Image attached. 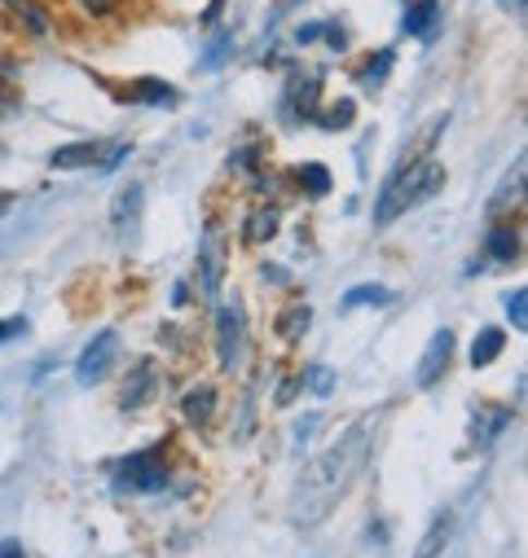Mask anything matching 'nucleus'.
<instances>
[{"label":"nucleus","mask_w":528,"mask_h":558,"mask_svg":"<svg viewBox=\"0 0 528 558\" xmlns=\"http://www.w3.org/2000/svg\"><path fill=\"white\" fill-rule=\"evenodd\" d=\"M374 417H379V413L357 417V423H352L331 449H322V453L304 466L300 488H296V523H300V527H317V523L339 506V497L348 493V484L357 480V471H361L365 458H370Z\"/></svg>","instance_id":"obj_1"},{"label":"nucleus","mask_w":528,"mask_h":558,"mask_svg":"<svg viewBox=\"0 0 528 558\" xmlns=\"http://www.w3.org/2000/svg\"><path fill=\"white\" fill-rule=\"evenodd\" d=\"M441 185H445V168L436 159H428V155L423 159H401L392 168V177H387V185H383V194L374 203V225L387 229L401 211L428 203Z\"/></svg>","instance_id":"obj_2"},{"label":"nucleus","mask_w":528,"mask_h":558,"mask_svg":"<svg viewBox=\"0 0 528 558\" xmlns=\"http://www.w3.org/2000/svg\"><path fill=\"white\" fill-rule=\"evenodd\" d=\"M168 480V466L159 458V449H142V453H132L119 462L115 471V493H132V497H142V493H159Z\"/></svg>","instance_id":"obj_3"},{"label":"nucleus","mask_w":528,"mask_h":558,"mask_svg":"<svg viewBox=\"0 0 528 558\" xmlns=\"http://www.w3.org/2000/svg\"><path fill=\"white\" fill-rule=\"evenodd\" d=\"M216 352H220V365H225V369H238V365H242L247 326H242V308H238V304H225V308L216 313Z\"/></svg>","instance_id":"obj_4"},{"label":"nucleus","mask_w":528,"mask_h":558,"mask_svg":"<svg viewBox=\"0 0 528 558\" xmlns=\"http://www.w3.org/2000/svg\"><path fill=\"white\" fill-rule=\"evenodd\" d=\"M115 352H119V335H115V330H101V335L84 348V356L75 361V378H80L84 387L101 383V378L110 374V365H115Z\"/></svg>","instance_id":"obj_5"},{"label":"nucleus","mask_w":528,"mask_h":558,"mask_svg":"<svg viewBox=\"0 0 528 558\" xmlns=\"http://www.w3.org/2000/svg\"><path fill=\"white\" fill-rule=\"evenodd\" d=\"M449 356H454V330L445 326V330L432 335V343H428V352L419 361V374H415L419 387H436L445 378V369H449Z\"/></svg>","instance_id":"obj_6"},{"label":"nucleus","mask_w":528,"mask_h":558,"mask_svg":"<svg viewBox=\"0 0 528 558\" xmlns=\"http://www.w3.org/2000/svg\"><path fill=\"white\" fill-rule=\"evenodd\" d=\"M159 365L155 361H142L137 369H132L128 378H123V396H119V404L123 409H142V404H151L155 396H159Z\"/></svg>","instance_id":"obj_7"},{"label":"nucleus","mask_w":528,"mask_h":558,"mask_svg":"<svg viewBox=\"0 0 528 558\" xmlns=\"http://www.w3.org/2000/svg\"><path fill=\"white\" fill-rule=\"evenodd\" d=\"M199 272H203V291L216 295L225 282V246H220V229L207 225L203 229V251H199Z\"/></svg>","instance_id":"obj_8"},{"label":"nucleus","mask_w":528,"mask_h":558,"mask_svg":"<svg viewBox=\"0 0 528 558\" xmlns=\"http://www.w3.org/2000/svg\"><path fill=\"white\" fill-rule=\"evenodd\" d=\"M524 155L515 159V168L506 172V181L497 185V194L489 198V216H506V207H519V198H524Z\"/></svg>","instance_id":"obj_9"},{"label":"nucleus","mask_w":528,"mask_h":558,"mask_svg":"<svg viewBox=\"0 0 528 558\" xmlns=\"http://www.w3.org/2000/svg\"><path fill=\"white\" fill-rule=\"evenodd\" d=\"M506 423H511V409H506V404H484V409H476V427H471L476 445H493V440L506 432Z\"/></svg>","instance_id":"obj_10"},{"label":"nucleus","mask_w":528,"mask_h":558,"mask_svg":"<svg viewBox=\"0 0 528 558\" xmlns=\"http://www.w3.org/2000/svg\"><path fill=\"white\" fill-rule=\"evenodd\" d=\"M436 23H441V5H436V0H415V5L406 10V19H401L406 36H419V40H428Z\"/></svg>","instance_id":"obj_11"},{"label":"nucleus","mask_w":528,"mask_h":558,"mask_svg":"<svg viewBox=\"0 0 528 558\" xmlns=\"http://www.w3.org/2000/svg\"><path fill=\"white\" fill-rule=\"evenodd\" d=\"M449 536H454V514L445 510V514H436V519H432V527L423 532V541H419L415 558H441V554H445V545H449Z\"/></svg>","instance_id":"obj_12"},{"label":"nucleus","mask_w":528,"mask_h":558,"mask_svg":"<svg viewBox=\"0 0 528 558\" xmlns=\"http://www.w3.org/2000/svg\"><path fill=\"white\" fill-rule=\"evenodd\" d=\"M128 101H142V106H177V88L164 80H137L132 88H123Z\"/></svg>","instance_id":"obj_13"},{"label":"nucleus","mask_w":528,"mask_h":558,"mask_svg":"<svg viewBox=\"0 0 528 558\" xmlns=\"http://www.w3.org/2000/svg\"><path fill=\"white\" fill-rule=\"evenodd\" d=\"M142 203H146V190H142L137 181H132V185L115 198V225L132 233V229H137V220H142Z\"/></svg>","instance_id":"obj_14"},{"label":"nucleus","mask_w":528,"mask_h":558,"mask_svg":"<svg viewBox=\"0 0 528 558\" xmlns=\"http://www.w3.org/2000/svg\"><path fill=\"white\" fill-rule=\"evenodd\" d=\"M101 159V146L97 142H75V146H62V150H53V168L58 172H71V168H88V163H97Z\"/></svg>","instance_id":"obj_15"},{"label":"nucleus","mask_w":528,"mask_h":558,"mask_svg":"<svg viewBox=\"0 0 528 558\" xmlns=\"http://www.w3.org/2000/svg\"><path fill=\"white\" fill-rule=\"evenodd\" d=\"M278 233V207H255L247 229H242V242L247 246H260V242H269Z\"/></svg>","instance_id":"obj_16"},{"label":"nucleus","mask_w":528,"mask_h":558,"mask_svg":"<svg viewBox=\"0 0 528 558\" xmlns=\"http://www.w3.org/2000/svg\"><path fill=\"white\" fill-rule=\"evenodd\" d=\"M181 409H185V417H190L194 427H207L212 413H216V387H194V391L181 400Z\"/></svg>","instance_id":"obj_17"},{"label":"nucleus","mask_w":528,"mask_h":558,"mask_svg":"<svg viewBox=\"0 0 528 558\" xmlns=\"http://www.w3.org/2000/svg\"><path fill=\"white\" fill-rule=\"evenodd\" d=\"M484 246H489V259H497V264H511V259H519V233H515L511 225H493Z\"/></svg>","instance_id":"obj_18"},{"label":"nucleus","mask_w":528,"mask_h":558,"mask_svg":"<svg viewBox=\"0 0 528 558\" xmlns=\"http://www.w3.org/2000/svg\"><path fill=\"white\" fill-rule=\"evenodd\" d=\"M502 348H506V335H502L497 326H484V330L476 335V343H471V365H476V369H484V365H493Z\"/></svg>","instance_id":"obj_19"},{"label":"nucleus","mask_w":528,"mask_h":558,"mask_svg":"<svg viewBox=\"0 0 528 558\" xmlns=\"http://www.w3.org/2000/svg\"><path fill=\"white\" fill-rule=\"evenodd\" d=\"M313 119H317V128H326V132H344V128L357 119V106H352L348 97H339V101H331L326 110H313Z\"/></svg>","instance_id":"obj_20"},{"label":"nucleus","mask_w":528,"mask_h":558,"mask_svg":"<svg viewBox=\"0 0 528 558\" xmlns=\"http://www.w3.org/2000/svg\"><path fill=\"white\" fill-rule=\"evenodd\" d=\"M317 88H322V75L317 71H304V84H296L291 88V101H296V110L291 114H300V119H313V101H317Z\"/></svg>","instance_id":"obj_21"},{"label":"nucleus","mask_w":528,"mask_h":558,"mask_svg":"<svg viewBox=\"0 0 528 558\" xmlns=\"http://www.w3.org/2000/svg\"><path fill=\"white\" fill-rule=\"evenodd\" d=\"M296 181L304 185L309 198H326V194H331V172H326L322 163H300V168H296Z\"/></svg>","instance_id":"obj_22"},{"label":"nucleus","mask_w":528,"mask_h":558,"mask_svg":"<svg viewBox=\"0 0 528 558\" xmlns=\"http://www.w3.org/2000/svg\"><path fill=\"white\" fill-rule=\"evenodd\" d=\"M392 62H396V53H392V49H379L374 58H365V66H361V75H357V80H361L365 88H379V84L387 80Z\"/></svg>","instance_id":"obj_23"},{"label":"nucleus","mask_w":528,"mask_h":558,"mask_svg":"<svg viewBox=\"0 0 528 558\" xmlns=\"http://www.w3.org/2000/svg\"><path fill=\"white\" fill-rule=\"evenodd\" d=\"M229 53H233V36H229V32H216V36H212V45H207V49H203V58H199V71H216Z\"/></svg>","instance_id":"obj_24"},{"label":"nucleus","mask_w":528,"mask_h":558,"mask_svg":"<svg viewBox=\"0 0 528 558\" xmlns=\"http://www.w3.org/2000/svg\"><path fill=\"white\" fill-rule=\"evenodd\" d=\"M5 5L27 23V32H32V36H49V23H45V14L32 5V0H5Z\"/></svg>","instance_id":"obj_25"},{"label":"nucleus","mask_w":528,"mask_h":558,"mask_svg":"<svg viewBox=\"0 0 528 558\" xmlns=\"http://www.w3.org/2000/svg\"><path fill=\"white\" fill-rule=\"evenodd\" d=\"M309 317H313V313H309L304 304H300V308H291V313H283V322H278L283 339H291V343H296V339H304V335H309Z\"/></svg>","instance_id":"obj_26"},{"label":"nucleus","mask_w":528,"mask_h":558,"mask_svg":"<svg viewBox=\"0 0 528 558\" xmlns=\"http://www.w3.org/2000/svg\"><path fill=\"white\" fill-rule=\"evenodd\" d=\"M361 304H392V291H383V287H352L344 295V308H361Z\"/></svg>","instance_id":"obj_27"},{"label":"nucleus","mask_w":528,"mask_h":558,"mask_svg":"<svg viewBox=\"0 0 528 558\" xmlns=\"http://www.w3.org/2000/svg\"><path fill=\"white\" fill-rule=\"evenodd\" d=\"M304 387H309L313 396H331V391H335V369H331V365H309V369H304Z\"/></svg>","instance_id":"obj_28"},{"label":"nucleus","mask_w":528,"mask_h":558,"mask_svg":"<svg viewBox=\"0 0 528 558\" xmlns=\"http://www.w3.org/2000/svg\"><path fill=\"white\" fill-rule=\"evenodd\" d=\"M506 313H511V326H515V330H524V326H528V291H524V287L506 300Z\"/></svg>","instance_id":"obj_29"},{"label":"nucleus","mask_w":528,"mask_h":558,"mask_svg":"<svg viewBox=\"0 0 528 558\" xmlns=\"http://www.w3.org/2000/svg\"><path fill=\"white\" fill-rule=\"evenodd\" d=\"M322 32H326V23H304V27L296 32V45H313Z\"/></svg>","instance_id":"obj_30"},{"label":"nucleus","mask_w":528,"mask_h":558,"mask_svg":"<svg viewBox=\"0 0 528 558\" xmlns=\"http://www.w3.org/2000/svg\"><path fill=\"white\" fill-rule=\"evenodd\" d=\"M80 5H84L88 14H97V19H101V14H110V10H115V0H80Z\"/></svg>","instance_id":"obj_31"},{"label":"nucleus","mask_w":528,"mask_h":558,"mask_svg":"<svg viewBox=\"0 0 528 558\" xmlns=\"http://www.w3.org/2000/svg\"><path fill=\"white\" fill-rule=\"evenodd\" d=\"M317 423H322V417H317V413H313V417H304V427H300V432H296V440H300V445H304V440H309V436H313V432H317Z\"/></svg>","instance_id":"obj_32"},{"label":"nucleus","mask_w":528,"mask_h":558,"mask_svg":"<svg viewBox=\"0 0 528 558\" xmlns=\"http://www.w3.org/2000/svg\"><path fill=\"white\" fill-rule=\"evenodd\" d=\"M296 387H300V378H287L283 391H278V404H291V400H296Z\"/></svg>","instance_id":"obj_33"},{"label":"nucleus","mask_w":528,"mask_h":558,"mask_svg":"<svg viewBox=\"0 0 528 558\" xmlns=\"http://www.w3.org/2000/svg\"><path fill=\"white\" fill-rule=\"evenodd\" d=\"M0 558H27L19 541H0Z\"/></svg>","instance_id":"obj_34"},{"label":"nucleus","mask_w":528,"mask_h":558,"mask_svg":"<svg viewBox=\"0 0 528 558\" xmlns=\"http://www.w3.org/2000/svg\"><path fill=\"white\" fill-rule=\"evenodd\" d=\"M14 335H23V322H0V343L14 339Z\"/></svg>","instance_id":"obj_35"},{"label":"nucleus","mask_w":528,"mask_h":558,"mask_svg":"<svg viewBox=\"0 0 528 558\" xmlns=\"http://www.w3.org/2000/svg\"><path fill=\"white\" fill-rule=\"evenodd\" d=\"M502 10H511V14H524V0H497Z\"/></svg>","instance_id":"obj_36"},{"label":"nucleus","mask_w":528,"mask_h":558,"mask_svg":"<svg viewBox=\"0 0 528 558\" xmlns=\"http://www.w3.org/2000/svg\"><path fill=\"white\" fill-rule=\"evenodd\" d=\"M0 207H10V194H0Z\"/></svg>","instance_id":"obj_37"}]
</instances>
